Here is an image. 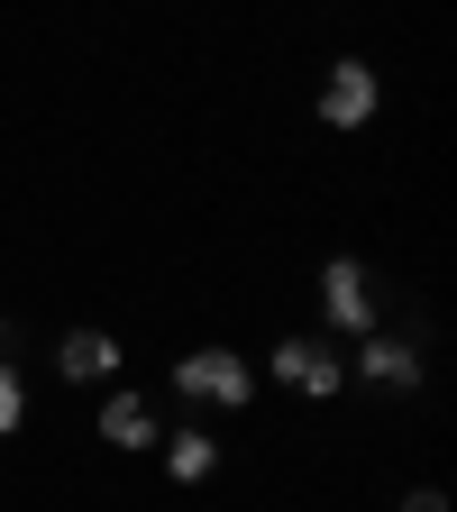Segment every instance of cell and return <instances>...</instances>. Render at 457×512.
I'll return each mask as SVG.
<instances>
[{"label": "cell", "instance_id": "cell-1", "mask_svg": "<svg viewBox=\"0 0 457 512\" xmlns=\"http://www.w3.org/2000/svg\"><path fill=\"white\" fill-rule=\"evenodd\" d=\"M266 375L284 384V394H302V403H330V394H348V357L330 348V330H293V339L266 357Z\"/></svg>", "mask_w": 457, "mask_h": 512}, {"label": "cell", "instance_id": "cell-2", "mask_svg": "<svg viewBox=\"0 0 457 512\" xmlns=\"http://www.w3.org/2000/svg\"><path fill=\"white\" fill-rule=\"evenodd\" d=\"M174 394H183V403L247 412V403H256V366H247L238 348H183V357H174Z\"/></svg>", "mask_w": 457, "mask_h": 512}, {"label": "cell", "instance_id": "cell-3", "mask_svg": "<svg viewBox=\"0 0 457 512\" xmlns=\"http://www.w3.org/2000/svg\"><path fill=\"white\" fill-rule=\"evenodd\" d=\"M320 320H330V330H384L375 320V275L357 266V256H330V266H320Z\"/></svg>", "mask_w": 457, "mask_h": 512}, {"label": "cell", "instance_id": "cell-4", "mask_svg": "<svg viewBox=\"0 0 457 512\" xmlns=\"http://www.w3.org/2000/svg\"><path fill=\"white\" fill-rule=\"evenodd\" d=\"M348 375L375 384V394H412V384H421V339H403V330H366Z\"/></svg>", "mask_w": 457, "mask_h": 512}, {"label": "cell", "instance_id": "cell-5", "mask_svg": "<svg viewBox=\"0 0 457 512\" xmlns=\"http://www.w3.org/2000/svg\"><path fill=\"white\" fill-rule=\"evenodd\" d=\"M320 119H330V128H366L375 119V64L366 55H339L330 64V83H320Z\"/></svg>", "mask_w": 457, "mask_h": 512}, {"label": "cell", "instance_id": "cell-6", "mask_svg": "<svg viewBox=\"0 0 457 512\" xmlns=\"http://www.w3.org/2000/svg\"><path fill=\"white\" fill-rule=\"evenodd\" d=\"M119 366H128V348L110 330H64L55 339V375L64 384H119Z\"/></svg>", "mask_w": 457, "mask_h": 512}, {"label": "cell", "instance_id": "cell-7", "mask_svg": "<svg viewBox=\"0 0 457 512\" xmlns=\"http://www.w3.org/2000/svg\"><path fill=\"white\" fill-rule=\"evenodd\" d=\"M101 439H110V448H156V439H165V421H156V403H147V394H128V384H101Z\"/></svg>", "mask_w": 457, "mask_h": 512}, {"label": "cell", "instance_id": "cell-8", "mask_svg": "<svg viewBox=\"0 0 457 512\" xmlns=\"http://www.w3.org/2000/svg\"><path fill=\"white\" fill-rule=\"evenodd\" d=\"M156 448H165V476H174V485L220 476V439H211V430H192V421H183V430H165Z\"/></svg>", "mask_w": 457, "mask_h": 512}, {"label": "cell", "instance_id": "cell-9", "mask_svg": "<svg viewBox=\"0 0 457 512\" xmlns=\"http://www.w3.org/2000/svg\"><path fill=\"white\" fill-rule=\"evenodd\" d=\"M19 421H28V375H19V366H0V439H10Z\"/></svg>", "mask_w": 457, "mask_h": 512}, {"label": "cell", "instance_id": "cell-10", "mask_svg": "<svg viewBox=\"0 0 457 512\" xmlns=\"http://www.w3.org/2000/svg\"><path fill=\"white\" fill-rule=\"evenodd\" d=\"M394 512H448V494H439V485H412V494H403Z\"/></svg>", "mask_w": 457, "mask_h": 512}]
</instances>
